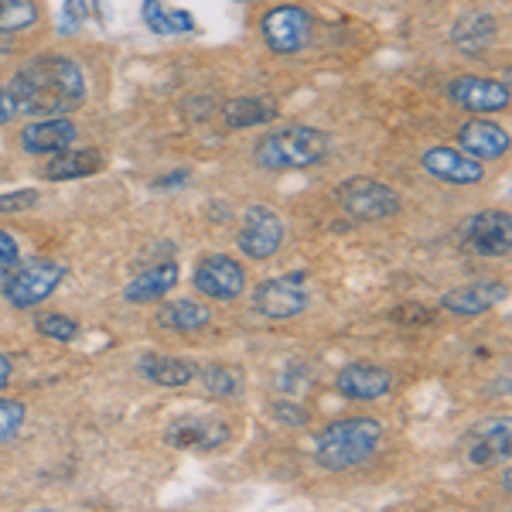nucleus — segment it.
Listing matches in <instances>:
<instances>
[{"mask_svg":"<svg viewBox=\"0 0 512 512\" xmlns=\"http://www.w3.org/2000/svg\"><path fill=\"white\" fill-rule=\"evenodd\" d=\"M209 308H202V304L195 301H171L164 304L158 311V328L164 332H181V335H192V332H202L205 325H209Z\"/></svg>","mask_w":512,"mask_h":512,"instance_id":"obj_23","label":"nucleus"},{"mask_svg":"<svg viewBox=\"0 0 512 512\" xmlns=\"http://www.w3.org/2000/svg\"><path fill=\"white\" fill-rule=\"evenodd\" d=\"M18 117H65L86 99V76L65 55H41L7 82Z\"/></svg>","mask_w":512,"mask_h":512,"instance_id":"obj_1","label":"nucleus"},{"mask_svg":"<svg viewBox=\"0 0 512 512\" xmlns=\"http://www.w3.org/2000/svg\"><path fill=\"white\" fill-rule=\"evenodd\" d=\"M175 284H178V263L175 260L154 263V267H147L144 274H137L130 280L127 291H123V301H130V304L158 301V297H164L168 291H175Z\"/></svg>","mask_w":512,"mask_h":512,"instance_id":"obj_19","label":"nucleus"},{"mask_svg":"<svg viewBox=\"0 0 512 512\" xmlns=\"http://www.w3.org/2000/svg\"><path fill=\"white\" fill-rule=\"evenodd\" d=\"M499 301H506V284H499V280H475V284L454 287V291L444 294L441 308L458 318H475L492 311Z\"/></svg>","mask_w":512,"mask_h":512,"instance_id":"obj_16","label":"nucleus"},{"mask_svg":"<svg viewBox=\"0 0 512 512\" xmlns=\"http://www.w3.org/2000/svg\"><path fill=\"white\" fill-rule=\"evenodd\" d=\"M140 14H144V24L154 31V35H171V18L168 11L161 7V0H144V7H140Z\"/></svg>","mask_w":512,"mask_h":512,"instance_id":"obj_30","label":"nucleus"},{"mask_svg":"<svg viewBox=\"0 0 512 512\" xmlns=\"http://www.w3.org/2000/svg\"><path fill=\"white\" fill-rule=\"evenodd\" d=\"M195 291L209 301H236L239 294L246 291V274L243 267L226 253L205 256L202 263L195 267Z\"/></svg>","mask_w":512,"mask_h":512,"instance_id":"obj_10","label":"nucleus"},{"mask_svg":"<svg viewBox=\"0 0 512 512\" xmlns=\"http://www.w3.org/2000/svg\"><path fill=\"white\" fill-rule=\"evenodd\" d=\"M38 205V192L21 188V192H4L0 195V216H14V212H28Z\"/></svg>","mask_w":512,"mask_h":512,"instance_id":"obj_29","label":"nucleus"},{"mask_svg":"<svg viewBox=\"0 0 512 512\" xmlns=\"http://www.w3.org/2000/svg\"><path fill=\"white\" fill-rule=\"evenodd\" d=\"M335 390L349 400H379L393 390V373L373 362H352L335 376Z\"/></svg>","mask_w":512,"mask_h":512,"instance_id":"obj_15","label":"nucleus"},{"mask_svg":"<svg viewBox=\"0 0 512 512\" xmlns=\"http://www.w3.org/2000/svg\"><path fill=\"white\" fill-rule=\"evenodd\" d=\"M24 424V403L18 400H0V444L14 441Z\"/></svg>","mask_w":512,"mask_h":512,"instance_id":"obj_28","label":"nucleus"},{"mask_svg":"<svg viewBox=\"0 0 512 512\" xmlns=\"http://www.w3.org/2000/svg\"><path fill=\"white\" fill-rule=\"evenodd\" d=\"M328 151H332V137L325 130L294 123V127H280L263 137L253 151V161L267 171H297L325 161Z\"/></svg>","mask_w":512,"mask_h":512,"instance_id":"obj_3","label":"nucleus"},{"mask_svg":"<svg viewBox=\"0 0 512 512\" xmlns=\"http://www.w3.org/2000/svg\"><path fill=\"white\" fill-rule=\"evenodd\" d=\"M14 263H18V243H14L11 233H4V229H0V270L14 267Z\"/></svg>","mask_w":512,"mask_h":512,"instance_id":"obj_33","label":"nucleus"},{"mask_svg":"<svg viewBox=\"0 0 512 512\" xmlns=\"http://www.w3.org/2000/svg\"><path fill=\"white\" fill-rule=\"evenodd\" d=\"M137 369H140V376L151 379V383H158V386H185L198 376V369L188 359H178V355H158V352L140 355Z\"/></svg>","mask_w":512,"mask_h":512,"instance_id":"obj_21","label":"nucleus"},{"mask_svg":"<svg viewBox=\"0 0 512 512\" xmlns=\"http://www.w3.org/2000/svg\"><path fill=\"white\" fill-rule=\"evenodd\" d=\"M512 448V424L509 417H492L475 424L465 434V461L472 468H489L509 458Z\"/></svg>","mask_w":512,"mask_h":512,"instance_id":"obj_11","label":"nucleus"},{"mask_svg":"<svg viewBox=\"0 0 512 512\" xmlns=\"http://www.w3.org/2000/svg\"><path fill=\"white\" fill-rule=\"evenodd\" d=\"M448 96L454 106L472 113H499L509 106V86L495 79H478V76H461L448 86Z\"/></svg>","mask_w":512,"mask_h":512,"instance_id":"obj_13","label":"nucleus"},{"mask_svg":"<svg viewBox=\"0 0 512 512\" xmlns=\"http://www.w3.org/2000/svg\"><path fill=\"white\" fill-rule=\"evenodd\" d=\"M495 31H499V21H495L492 14H468V18H461V24L454 28V41H458L465 52H472V48L489 45L495 38Z\"/></svg>","mask_w":512,"mask_h":512,"instance_id":"obj_24","label":"nucleus"},{"mask_svg":"<svg viewBox=\"0 0 512 512\" xmlns=\"http://www.w3.org/2000/svg\"><path fill=\"white\" fill-rule=\"evenodd\" d=\"M458 144L465 154H472L478 161H492V158H506L509 151V130L499 127L492 120H468L458 130Z\"/></svg>","mask_w":512,"mask_h":512,"instance_id":"obj_17","label":"nucleus"},{"mask_svg":"<svg viewBox=\"0 0 512 512\" xmlns=\"http://www.w3.org/2000/svg\"><path fill=\"white\" fill-rule=\"evenodd\" d=\"M284 219L277 216L270 205H253V209H246L243 216V226H239V250L243 256H250V260H270L280 246H284Z\"/></svg>","mask_w":512,"mask_h":512,"instance_id":"obj_8","label":"nucleus"},{"mask_svg":"<svg viewBox=\"0 0 512 512\" xmlns=\"http://www.w3.org/2000/svg\"><path fill=\"white\" fill-rule=\"evenodd\" d=\"M38 21V7L31 0H0V28L18 31Z\"/></svg>","mask_w":512,"mask_h":512,"instance_id":"obj_26","label":"nucleus"},{"mask_svg":"<svg viewBox=\"0 0 512 512\" xmlns=\"http://www.w3.org/2000/svg\"><path fill=\"white\" fill-rule=\"evenodd\" d=\"M76 144V127L65 117H45L21 130V147L28 154H59Z\"/></svg>","mask_w":512,"mask_h":512,"instance_id":"obj_18","label":"nucleus"},{"mask_svg":"<svg viewBox=\"0 0 512 512\" xmlns=\"http://www.w3.org/2000/svg\"><path fill=\"white\" fill-rule=\"evenodd\" d=\"M379 441H383V424L376 417L332 420L315 441V461L325 472H349L379 448Z\"/></svg>","mask_w":512,"mask_h":512,"instance_id":"obj_2","label":"nucleus"},{"mask_svg":"<svg viewBox=\"0 0 512 512\" xmlns=\"http://www.w3.org/2000/svg\"><path fill=\"white\" fill-rule=\"evenodd\" d=\"M308 301H311V294H308V284H304L301 274L263 280V284L253 291V311L267 321L297 318L304 308H308Z\"/></svg>","mask_w":512,"mask_h":512,"instance_id":"obj_7","label":"nucleus"},{"mask_svg":"<svg viewBox=\"0 0 512 512\" xmlns=\"http://www.w3.org/2000/svg\"><path fill=\"white\" fill-rule=\"evenodd\" d=\"M103 168V154L99 151H59L52 154V161L45 164V178L48 181H72V178H86L96 175Z\"/></svg>","mask_w":512,"mask_h":512,"instance_id":"obj_22","label":"nucleus"},{"mask_svg":"<svg viewBox=\"0 0 512 512\" xmlns=\"http://www.w3.org/2000/svg\"><path fill=\"white\" fill-rule=\"evenodd\" d=\"M14 117H18V106H14V99H11L7 89H0V123H7Z\"/></svg>","mask_w":512,"mask_h":512,"instance_id":"obj_34","label":"nucleus"},{"mask_svg":"<svg viewBox=\"0 0 512 512\" xmlns=\"http://www.w3.org/2000/svg\"><path fill=\"white\" fill-rule=\"evenodd\" d=\"M277 117H280V106L274 103V96H236L222 106V120L233 130L263 127V123H270Z\"/></svg>","mask_w":512,"mask_h":512,"instance_id":"obj_20","label":"nucleus"},{"mask_svg":"<svg viewBox=\"0 0 512 512\" xmlns=\"http://www.w3.org/2000/svg\"><path fill=\"white\" fill-rule=\"evenodd\" d=\"M198 376H202L205 390H209L212 396H219V400H233V396L243 393V376L229 366H209Z\"/></svg>","mask_w":512,"mask_h":512,"instance_id":"obj_25","label":"nucleus"},{"mask_svg":"<svg viewBox=\"0 0 512 512\" xmlns=\"http://www.w3.org/2000/svg\"><path fill=\"white\" fill-rule=\"evenodd\" d=\"M393 321H400V325H427L434 315H431V308H424V304H407V308H396Z\"/></svg>","mask_w":512,"mask_h":512,"instance_id":"obj_31","label":"nucleus"},{"mask_svg":"<svg viewBox=\"0 0 512 512\" xmlns=\"http://www.w3.org/2000/svg\"><path fill=\"white\" fill-rule=\"evenodd\" d=\"M38 332L45 338H55V342H72V338L79 335V325H76V318H69V315H41Z\"/></svg>","mask_w":512,"mask_h":512,"instance_id":"obj_27","label":"nucleus"},{"mask_svg":"<svg viewBox=\"0 0 512 512\" xmlns=\"http://www.w3.org/2000/svg\"><path fill=\"white\" fill-rule=\"evenodd\" d=\"M461 246L475 256H509L512 250V216L506 209H489L472 216L461 233Z\"/></svg>","mask_w":512,"mask_h":512,"instance_id":"obj_9","label":"nucleus"},{"mask_svg":"<svg viewBox=\"0 0 512 512\" xmlns=\"http://www.w3.org/2000/svg\"><path fill=\"white\" fill-rule=\"evenodd\" d=\"M11 373H14L11 359H7V355H0V386H7V379H11Z\"/></svg>","mask_w":512,"mask_h":512,"instance_id":"obj_36","label":"nucleus"},{"mask_svg":"<svg viewBox=\"0 0 512 512\" xmlns=\"http://www.w3.org/2000/svg\"><path fill=\"white\" fill-rule=\"evenodd\" d=\"M164 441L181 451H216L229 441V427L216 417L188 414L171 420L168 431H164Z\"/></svg>","mask_w":512,"mask_h":512,"instance_id":"obj_12","label":"nucleus"},{"mask_svg":"<svg viewBox=\"0 0 512 512\" xmlns=\"http://www.w3.org/2000/svg\"><path fill=\"white\" fill-rule=\"evenodd\" d=\"M65 280V263L59 260H28L4 280V301L11 308H35L48 301Z\"/></svg>","mask_w":512,"mask_h":512,"instance_id":"obj_4","label":"nucleus"},{"mask_svg":"<svg viewBox=\"0 0 512 512\" xmlns=\"http://www.w3.org/2000/svg\"><path fill=\"white\" fill-rule=\"evenodd\" d=\"M243 4H256V0H243Z\"/></svg>","mask_w":512,"mask_h":512,"instance_id":"obj_37","label":"nucleus"},{"mask_svg":"<svg viewBox=\"0 0 512 512\" xmlns=\"http://www.w3.org/2000/svg\"><path fill=\"white\" fill-rule=\"evenodd\" d=\"M427 175L437 181H448V185H478L485 178L482 161L472 158L465 151H454V147H431V151L420 158Z\"/></svg>","mask_w":512,"mask_h":512,"instance_id":"obj_14","label":"nucleus"},{"mask_svg":"<svg viewBox=\"0 0 512 512\" xmlns=\"http://www.w3.org/2000/svg\"><path fill=\"white\" fill-rule=\"evenodd\" d=\"M335 198H338V205H342L345 216H352L359 222H379V219H390L400 212V195L376 178L342 181Z\"/></svg>","mask_w":512,"mask_h":512,"instance_id":"obj_5","label":"nucleus"},{"mask_svg":"<svg viewBox=\"0 0 512 512\" xmlns=\"http://www.w3.org/2000/svg\"><path fill=\"white\" fill-rule=\"evenodd\" d=\"M263 28V41L274 48L277 55H297L311 45V14L297 4H280V7H270L260 21Z\"/></svg>","mask_w":512,"mask_h":512,"instance_id":"obj_6","label":"nucleus"},{"mask_svg":"<svg viewBox=\"0 0 512 512\" xmlns=\"http://www.w3.org/2000/svg\"><path fill=\"white\" fill-rule=\"evenodd\" d=\"M86 4H82V0H69V4H65V21L59 24L62 31H72V28H79L82 24V18H86Z\"/></svg>","mask_w":512,"mask_h":512,"instance_id":"obj_32","label":"nucleus"},{"mask_svg":"<svg viewBox=\"0 0 512 512\" xmlns=\"http://www.w3.org/2000/svg\"><path fill=\"white\" fill-rule=\"evenodd\" d=\"M168 18H171V28H175V31H192L195 28V21H192V14H188V11H171Z\"/></svg>","mask_w":512,"mask_h":512,"instance_id":"obj_35","label":"nucleus"}]
</instances>
